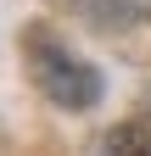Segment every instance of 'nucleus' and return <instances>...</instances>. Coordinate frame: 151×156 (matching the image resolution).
Wrapping results in <instances>:
<instances>
[{"label": "nucleus", "mask_w": 151, "mask_h": 156, "mask_svg": "<svg viewBox=\"0 0 151 156\" xmlns=\"http://www.w3.org/2000/svg\"><path fill=\"white\" fill-rule=\"evenodd\" d=\"M28 67H34V84L45 89V101L67 112H90L101 101V73L79 62L67 45H56L50 34H28Z\"/></svg>", "instance_id": "nucleus-1"}, {"label": "nucleus", "mask_w": 151, "mask_h": 156, "mask_svg": "<svg viewBox=\"0 0 151 156\" xmlns=\"http://www.w3.org/2000/svg\"><path fill=\"white\" fill-rule=\"evenodd\" d=\"M101 156H151V128L145 123H118L101 140Z\"/></svg>", "instance_id": "nucleus-3"}, {"label": "nucleus", "mask_w": 151, "mask_h": 156, "mask_svg": "<svg viewBox=\"0 0 151 156\" xmlns=\"http://www.w3.org/2000/svg\"><path fill=\"white\" fill-rule=\"evenodd\" d=\"M73 17L101 34H123V28H140L151 23V0H67Z\"/></svg>", "instance_id": "nucleus-2"}]
</instances>
